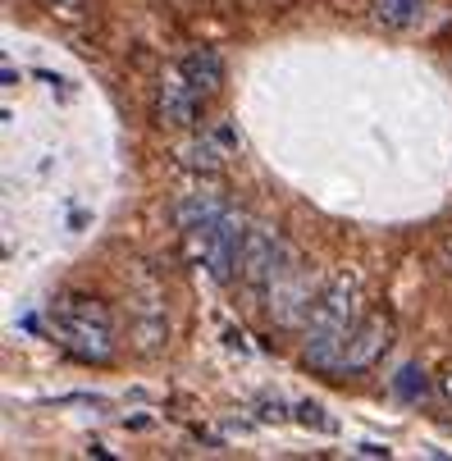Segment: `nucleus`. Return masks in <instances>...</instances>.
<instances>
[{
    "label": "nucleus",
    "mask_w": 452,
    "mask_h": 461,
    "mask_svg": "<svg viewBox=\"0 0 452 461\" xmlns=\"http://www.w3.org/2000/svg\"><path fill=\"white\" fill-rule=\"evenodd\" d=\"M443 393H447V402H452V375H443Z\"/></svg>",
    "instance_id": "16"
},
{
    "label": "nucleus",
    "mask_w": 452,
    "mask_h": 461,
    "mask_svg": "<svg viewBox=\"0 0 452 461\" xmlns=\"http://www.w3.org/2000/svg\"><path fill=\"white\" fill-rule=\"evenodd\" d=\"M361 288L352 279H334L325 293H320L311 320H306V361L315 370H330L339 366V352L348 348V339L357 334V324H361Z\"/></svg>",
    "instance_id": "1"
},
{
    "label": "nucleus",
    "mask_w": 452,
    "mask_h": 461,
    "mask_svg": "<svg viewBox=\"0 0 452 461\" xmlns=\"http://www.w3.org/2000/svg\"><path fill=\"white\" fill-rule=\"evenodd\" d=\"M202 92L187 83V74L178 69H165L160 74V87H156V110H160V123L169 128H197L202 123Z\"/></svg>",
    "instance_id": "7"
},
{
    "label": "nucleus",
    "mask_w": 452,
    "mask_h": 461,
    "mask_svg": "<svg viewBox=\"0 0 452 461\" xmlns=\"http://www.w3.org/2000/svg\"><path fill=\"white\" fill-rule=\"evenodd\" d=\"M320 293H325V288H320L315 275L302 270V266H293L288 275H279V279L270 284V315H275V324H284V329H306V320H311Z\"/></svg>",
    "instance_id": "5"
},
{
    "label": "nucleus",
    "mask_w": 452,
    "mask_h": 461,
    "mask_svg": "<svg viewBox=\"0 0 452 461\" xmlns=\"http://www.w3.org/2000/svg\"><path fill=\"white\" fill-rule=\"evenodd\" d=\"M393 393L402 402H420L425 393H429V379H425V370L420 366H402L398 375H393Z\"/></svg>",
    "instance_id": "12"
},
{
    "label": "nucleus",
    "mask_w": 452,
    "mask_h": 461,
    "mask_svg": "<svg viewBox=\"0 0 452 461\" xmlns=\"http://www.w3.org/2000/svg\"><path fill=\"white\" fill-rule=\"evenodd\" d=\"M425 10V0H375V23L389 32H407Z\"/></svg>",
    "instance_id": "11"
},
{
    "label": "nucleus",
    "mask_w": 452,
    "mask_h": 461,
    "mask_svg": "<svg viewBox=\"0 0 452 461\" xmlns=\"http://www.w3.org/2000/svg\"><path fill=\"white\" fill-rule=\"evenodd\" d=\"M229 156H233V147L220 138V128H211V133H197V138H187V142L174 147L178 169H192V174H220Z\"/></svg>",
    "instance_id": "8"
},
{
    "label": "nucleus",
    "mask_w": 452,
    "mask_h": 461,
    "mask_svg": "<svg viewBox=\"0 0 452 461\" xmlns=\"http://www.w3.org/2000/svg\"><path fill=\"white\" fill-rule=\"evenodd\" d=\"M297 266V256H293V247L275 233V229H266V224H247V242H242V279L251 284V288H270L279 275H288Z\"/></svg>",
    "instance_id": "4"
},
{
    "label": "nucleus",
    "mask_w": 452,
    "mask_h": 461,
    "mask_svg": "<svg viewBox=\"0 0 452 461\" xmlns=\"http://www.w3.org/2000/svg\"><path fill=\"white\" fill-rule=\"evenodd\" d=\"M293 420L306 425V429H320V434L334 429V416H325V407H320V402H297L293 407Z\"/></svg>",
    "instance_id": "13"
},
{
    "label": "nucleus",
    "mask_w": 452,
    "mask_h": 461,
    "mask_svg": "<svg viewBox=\"0 0 452 461\" xmlns=\"http://www.w3.org/2000/svg\"><path fill=\"white\" fill-rule=\"evenodd\" d=\"M50 339L83 366H105L119 343L110 311L92 297H59L50 306Z\"/></svg>",
    "instance_id": "2"
},
{
    "label": "nucleus",
    "mask_w": 452,
    "mask_h": 461,
    "mask_svg": "<svg viewBox=\"0 0 452 461\" xmlns=\"http://www.w3.org/2000/svg\"><path fill=\"white\" fill-rule=\"evenodd\" d=\"M178 69L187 74V83L197 87L202 96H215V92L224 87V59H220V50H211V46L187 50V55L178 59Z\"/></svg>",
    "instance_id": "9"
},
{
    "label": "nucleus",
    "mask_w": 452,
    "mask_h": 461,
    "mask_svg": "<svg viewBox=\"0 0 452 461\" xmlns=\"http://www.w3.org/2000/svg\"><path fill=\"white\" fill-rule=\"evenodd\" d=\"M224 211H229V206L220 202V196L197 192V196H187V202L178 206V229H183V233H192V229H211Z\"/></svg>",
    "instance_id": "10"
},
{
    "label": "nucleus",
    "mask_w": 452,
    "mask_h": 461,
    "mask_svg": "<svg viewBox=\"0 0 452 461\" xmlns=\"http://www.w3.org/2000/svg\"><path fill=\"white\" fill-rule=\"evenodd\" d=\"M438 260H443V270H447V275H452V238H447V242H443V251H438Z\"/></svg>",
    "instance_id": "15"
},
{
    "label": "nucleus",
    "mask_w": 452,
    "mask_h": 461,
    "mask_svg": "<svg viewBox=\"0 0 452 461\" xmlns=\"http://www.w3.org/2000/svg\"><path fill=\"white\" fill-rule=\"evenodd\" d=\"M357 452L361 456H389V447H384V443H357Z\"/></svg>",
    "instance_id": "14"
},
{
    "label": "nucleus",
    "mask_w": 452,
    "mask_h": 461,
    "mask_svg": "<svg viewBox=\"0 0 452 461\" xmlns=\"http://www.w3.org/2000/svg\"><path fill=\"white\" fill-rule=\"evenodd\" d=\"M183 242H187V256H192V260H202L206 275H211L215 284H233V279L242 275L247 220L229 206L211 229H192V233H183Z\"/></svg>",
    "instance_id": "3"
},
{
    "label": "nucleus",
    "mask_w": 452,
    "mask_h": 461,
    "mask_svg": "<svg viewBox=\"0 0 452 461\" xmlns=\"http://www.w3.org/2000/svg\"><path fill=\"white\" fill-rule=\"evenodd\" d=\"M389 343H393V320L389 315H366L357 324V334L348 339V348L339 352L334 375H361V370H370L384 352H389Z\"/></svg>",
    "instance_id": "6"
}]
</instances>
